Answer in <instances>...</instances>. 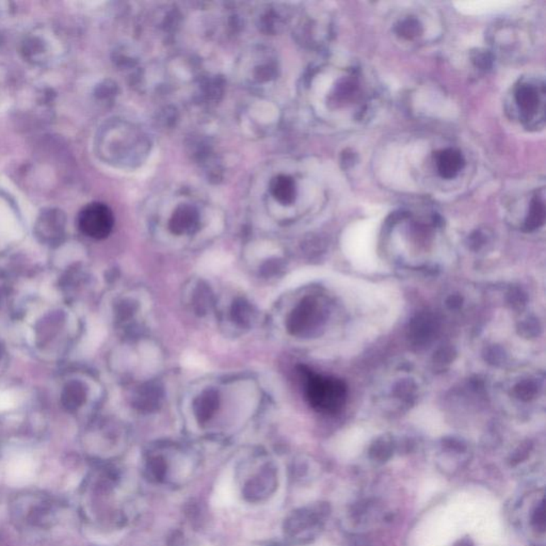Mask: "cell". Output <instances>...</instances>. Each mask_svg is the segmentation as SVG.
Segmentation results:
<instances>
[{
  "instance_id": "17",
  "label": "cell",
  "mask_w": 546,
  "mask_h": 546,
  "mask_svg": "<svg viewBox=\"0 0 546 546\" xmlns=\"http://www.w3.org/2000/svg\"><path fill=\"white\" fill-rule=\"evenodd\" d=\"M454 546H473V544L469 539H463L460 540L458 543L454 544Z\"/></svg>"
},
{
  "instance_id": "7",
  "label": "cell",
  "mask_w": 546,
  "mask_h": 546,
  "mask_svg": "<svg viewBox=\"0 0 546 546\" xmlns=\"http://www.w3.org/2000/svg\"><path fill=\"white\" fill-rule=\"evenodd\" d=\"M435 164L441 178L452 179L463 170L465 160L458 149H446L437 154Z\"/></svg>"
},
{
  "instance_id": "15",
  "label": "cell",
  "mask_w": 546,
  "mask_h": 546,
  "mask_svg": "<svg viewBox=\"0 0 546 546\" xmlns=\"http://www.w3.org/2000/svg\"><path fill=\"white\" fill-rule=\"evenodd\" d=\"M371 456H373V459L385 461L390 456V445H387L386 441H380V443L375 444L371 449Z\"/></svg>"
},
{
  "instance_id": "8",
  "label": "cell",
  "mask_w": 546,
  "mask_h": 546,
  "mask_svg": "<svg viewBox=\"0 0 546 546\" xmlns=\"http://www.w3.org/2000/svg\"><path fill=\"white\" fill-rule=\"evenodd\" d=\"M34 478V463L29 456H18L11 461L6 471V479L11 486H23Z\"/></svg>"
},
{
  "instance_id": "1",
  "label": "cell",
  "mask_w": 546,
  "mask_h": 546,
  "mask_svg": "<svg viewBox=\"0 0 546 546\" xmlns=\"http://www.w3.org/2000/svg\"><path fill=\"white\" fill-rule=\"evenodd\" d=\"M305 395L316 411L334 414L345 405L347 387L341 380L307 373Z\"/></svg>"
},
{
  "instance_id": "9",
  "label": "cell",
  "mask_w": 546,
  "mask_h": 546,
  "mask_svg": "<svg viewBox=\"0 0 546 546\" xmlns=\"http://www.w3.org/2000/svg\"><path fill=\"white\" fill-rule=\"evenodd\" d=\"M270 192L281 204H292L296 196V183L288 175H277L271 181Z\"/></svg>"
},
{
  "instance_id": "13",
  "label": "cell",
  "mask_w": 546,
  "mask_h": 546,
  "mask_svg": "<svg viewBox=\"0 0 546 546\" xmlns=\"http://www.w3.org/2000/svg\"><path fill=\"white\" fill-rule=\"evenodd\" d=\"M471 62L476 68L481 70H488L492 68L494 58L492 53L484 49H477L471 53Z\"/></svg>"
},
{
  "instance_id": "16",
  "label": "cell",
  "mask_w": 546,
  "mask_h": 546,
  "mask_svg": "<svg viewBox=\"0 0 546 546\" xmlns=\"http://www.w3.org/2000/svg\"><path fill=\"white\" fill-rule=\"evenodd\" d=\"M356 161H358V156L351 149H347L341 154V162L343 168H352Z\"/></svg>"
},
{
  "instance_id": "3",
  "label": "cell",
  "mask_w": 546,
  "mask_h": 546,
  "mask_svg": "<svg viewBox=\"0 0 546 546\" xmlns=\"http://www.w3.org/2000/svg\"><path fill=\"white\" fill-rule=\"evenodd\" d=\"M78 224L80 230L87 236L102 239L106 238L112 230L114 218L106 204L93 202L81 209Z\"/></svg>"
},
{
  "instance_id": "11",
  "label": "cell",
  "mask_w": 546,
  "mask_h": 546,
  "mask_svg": "<svg viewBox=\"0 0 546 546\" xmlns=\"http://www.w3.org/2000/svg\"><path fill=\"white\" fill-rule=\"evenodd\" d=\"M395 31L405 40H414L422 33V26L418 19L414 17H407L397 23Z\"/></svg>"
},
{
  "instance_id": "12",
  "label": "cell",
  "mask_w": 546,
  "mask_h": 546,
  "mask_svg": "<svg viewBox=\"0 0 546 546\" xmlns=\"http://www.w3.org/2000/svg\"><path fill=\"white\" fill-rule=\"evenodd\" d=\"M218 397L213 392H206L198 397L196 403V414L202 419H207L217 409Z\"/></svg>"
},
{
  "instance_id": "2",
  "label": "cell",
  "mask_w": 546,
  "mask_h": 546,
  "mask_svg": "<svg viewBox=\"0 0 546 546\" xmlns=\"http://www.w3.org/2000/svg\"><path fill=\"white\" fill-rule=\"evenodd\" d=\"M544 85L524 81L516 85L514 100L520 117L527 127H537L544 121Z\"/></svg>"
},
{
  "instance_id": "14",
  "label": "cell",
  "mask_w": 546,
  "mask_h": 546,
  "mask_svg": "<svg viewBox=\"0 0 546 546\" xmlns=\"http://www.w3.org/2000/svg\"><path fill=\"white\" fill-rule=\"evenodd\" d=\"M531 524L535 526V528L539 529V530L543 532L544 528H545L543 500L541 501V503L533 511L532 516H531Z\"/></svg>"
},
{
  "instance_id": "10",
  "label": "cell",
  "mask_w": 546,
  "mask_h": 546,
  "mask_svg": "<svg viewBox=\"0 0 546 546\" xmlns=\"http://www.w3.org/2000/svg\"><path fill=\"white\" fill-rule=\"evenodd\" d=\"M544 220H545V205H544L543 196L535 194L529 206L525 228L527 230H537L540 226L543 225Z\"/></svg>"
},
{
  "instance_id": "4",
  "label": "cell",
  "mask_w": 546,
  "mask_h": 546,
  "mask_svg": "<svg viewBox=\"0 0 546 546\" xmlns=\"http://www.w3.org/2000/svg\"><path fill=\"white\" fill-rule=\"evenodd\" d=\"M319 321L320 311L317 303L311 299H306L292 311L287 322L288 330L292 334H303L317 326Z\"/></svg>"
},
{
  "instance_id": "6",
  "label": "cell",
  "mask_w": 546,
  "mask_h": 546,
  "mask_svg": "<svg viewBox=\"0 0 546 546\" xmlns=\"http://www.w3.org/2000/svg\"><path fill=\"white\" fill-rule=\"evenodd\" d=\"M49 43V38L46 36H42L41 32L29 34L23 43V55L33 63H45L53 57Z\"/></svg>"
},
{
  "instance_id": "5",
  "label": "cell",
  "mask_w": 546,
  "mask_h": 546,
  "mask_svg": "<svg viewBox=\"0 0 546 546\" xmlns=\"http://www.w3.org/2000/svg\"><path fill=\"white\" fill-rule=\"evenodd\" d=\"M198 210L191 205L181 204L173 213L168 228L176 235L190 234L198 228Z\"/></svg>"
}]
</instances>
